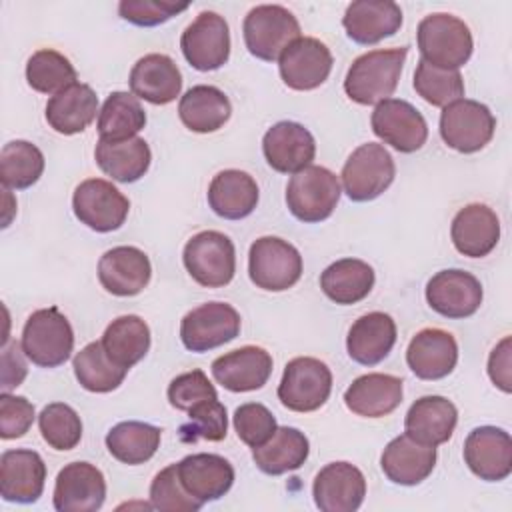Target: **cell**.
<instances>
[{
    "label": "cell",
    "instance_id": "obj_53",
    "mask_svg": "<svg viewBox=\"0 0 512 512\" xmlns=\"http://www.w3.org/2000/svg\"><path fill=\"white\" fill-rule=\"evenodd\" d=\"M512 340L510 336H504L496 348L490 352V358H488V376L490 380L494 382V386H498L502 392H512V372H510V366H512Z\"/></svg>",
    "mask_w": 512,
    "mask_h": 512
},
{
    "label": "cell",
    "instance_id": "obj_17",
    "mask_svg": "<svg viewBox=\"0 0 512 512\" xmlns=\"http://www.w3.org/2000/svg\"><path fill=\"white\" fill-rule=\"evenodd\" d=\"M106 498L104 474L90 462L66 464L54 484V508L58 512H96Z\"/></svg>",
    "mask_w": 512,
    "mask_h": 512
},
{
    "label": "cell",
    "instance_id": "obj_54",
    "mask_svg": "<svg viewBox=\"0 0 512 512\" xmlns=\"http://www.w3.org/2000/svg\"><path fill=\"white\" fill-rule=\"evenodd\" d=\"M24 350L18 342H4L2 344V392H10L12 388L20 386L26 378V362Z\"/></svg>",
    "mask_w": 512,
    "mask_h": 512
},
{
    "label": "cell",
    "instance_id": "obj_35",
    "mask_svg": "<svg viewBox=\"0 0 512 512\" xmlns=\"http://www.w3.org/2000/svg\"><path fill=\"white\" fill-rule=\"evenodd\" d=\"M94 158L106 176L130 184L148 172L152 154L144 138L132 136L126 140H98Z\"/></svg>",
    "mask_w": 512,
    "mask_h": 512
},
{
    "label": "cell",
    "instance_id": "obj_19",
    "mask_svg": "<svg viewBox=\"0 0 512 512\" xmlns=\"http://www.w3.org/2000/svg\"><path fill=\"white\" fill-rule=\"evenodd\" d=\"M262 152L268 166L282 174H296L312 164L316 142L308 128L298 122L282 120L266 130Z\"/></svg>",
    "mask_w": 512,
    "mask_h": 512
},
{
    "label": "cell",
    "instance_id": "obj_39",
    "mask_svg": "<svg viewBox=\"0 0 512 512\" xmlns=\"http://www.w3.org/2000/svg\"><path fill=\"white\" fill-rule=\"evenodd\" d=\"M100 342L112 362L130 370L150 350V328L136 314L118 316L106 326Z\"/></svg>",
    "mask_w": 512,
    "mask_h": 512
},
{
    "label": "cell",
    "instance_id": "obj_34",
    "mask_svg": "<svg viewBox=\"0 0 512 512\" xmlns=\"http://www.w3.org/2000/svg\"><path fill=\"white\" fill-rule=\"evenodd\" d=\"M208 204L220 218H246L258 204V184L248 172L234 168L222 170L208 186Z\"/></svg>",
    "mask_w": 512,
    "mask_h": 512
},
{
    "label": "cell",
    "instance_id": "obj_3",
    "mask_svg": "<svg viewBox=\"0 0 512 512\" xmlns=\"http://www.w3.org/2000/svg\"><path fill=\"white\" fill-rule=\"evenodd\" d=\"M24 356L42 368L64 364L74 348V332L68 318L56 308H42L28 316L22 330Z\"/></svg>",
    "mask_w": 512,
    "mask_h": 512
},
{
    "label": "cell",
    "instance_id": "obj_11",
    "mask_svg": "<svg viewBox=\"0 0 512 512\" xmlns=\"http://www.w3.org/2000/svg\"><path fill=\"white\" fill-rule=\"evenodd\" d=\"M72 210L76 218L90 230L112 232L124 224L130 202L112 182L88 178L76 186Z\"/></svg>",
    "mask_w": 512,
    "mask_h": 512
},
{
    "label": "cell",
    "instance_id": "obj_49",
    "mask_svg": "<svg viewBox=\"0 0 512 512\" xmlns=\"http://www.w3.org/2000/svg\"><path fill=\"white\" fill-rule=\"evenodd\" d=\"M232 422L238 438L250 448H258L268 442L278 428L272 412L260 402H246L238 406Z\"/></svg>",
    "mask_w": 512,
    "mask_h": 512
},
{
    "label": "cell",
    "instance_id": "obj_38",
    "mask_svg": "<svg viewBox=\"0 0 512 512\" xmlns=\"http://www.w3.org/2000/svg\"><path fill=\"white\" fill-rule=\"evenodd\" d=\"M374 286V270L358 258H342L332 262L320 274L322 292L336 304H356L364 300Z\"/></svg>",
    "mask_w": 512,
    "mask_h": 512
},
{
    "label": "cell",
    "instance_id": "obj_13",
    "mask_svg": "<svg viewBox=\"0 0 512 512\" xmlns=\"http://www.w3.org/2000/svg\"><path fill=\"white\" fill-rule=\"evenodd\" d=\"M180 48L188 64L200 72L222 68L230 56V30L224 16L200 12L182 32Z\"/></svg>",
    "mask_w": 512,
    "mask_h": 512
},
{
    "label": "cell",
    "instance_id": "obj_46",
    "mask_svg": "<svg viewBox=\"0 0 512 512\" xmlns=\"http://www.w3.org/2000/svg\"><path fill=\"white\" fill-rule=\"evenodd\" d=\"M414 90L432 106H448L464 96V80L458 70H442L418 60L414 72Z\"/></svg>",
    "mask_w": 512,
    "mask_h": 512
},
{
    "label": "cell",
    "instance_id": "obj_37",
    "mask_svg": "<svg viewBox=\"0 0 512 512\" xmlns=\"http://www.w3.org/2000/svg\"><path fill=\"white\" fill-rule=\"evenodd\" d=\"M310 452V442L298 428L280 426L268 442L252 448L254 464L270 476H280L298 470Z\"/></svg>",
    "mask_w": 512,
    "mask_h": 512
},
{
    "label": "cell",
    "instance_id": "obj_48",
    "mask_svg": "<svg viewBox=\"0 0 512 512\" xmlns=\"http://www.w3.org/2000/svg\"><path fill=\"white\" fill-rule=\"evenodd\" d=\"M150 508L162 512H196L202 508V502L182 486L176 464H170L150 484Z\"/></svg>",
    "mask_w": 512,
    "mask_h": 512
},
{
    "label": "cell",
    "instance_id": "obj_30",
    "mask_svg": "<svg viewBox=\"0 0 512 512\" xmlns=\"http://www.w3.org/2000/svg\"><path fill=\"white\" fill-rule=\"evenodd\" d=\"M400 402L402 380L382 372L358 376L344 392L346 408L364 418L388 416L400 406Z\"/></svg>",
    "mask_w": 512,
    "mask_h": 512
},
{
    "label": "cell",
    "instance_id": "obj_24",
    "mask_svg": "<svg viewBox=\"0 0 512 512\" xmlns=\"http://www.w3.org/2000/svg\"><path fill=\"white\" fill-rule=\"evenodd\" d=\"M406 362L418 378L440 380L448 376L458 362L456 338L442 328H424L412 336Z\"/></svg>",
    "mask_w": 512,
    "mask_h": 512
},
{
    "label": "cell",
    "instance_id": "obj_52",
    "mask_svg": "<svg viewBox=\"0 0 512 512\" xmlns=\"http://www.w3.org/2000/svg\"><path fill=\"white\" fill-rule=\"evenodd\" d=\"M34 422V406L24 396L0 394V436L4 440L24 436Z\"/></svg>",
    "mask_w": 512,
    "mask_h": 512
},
{
    "label": "cell",
    "instance_id": "obj_36",
    "mask_svg": "<svg viewBox=\"0 0 512 512\" xmlns=\"http://www.w3.org/2000/svg\"><path fill=\"white\" fill-rule=\"evenodd\" d=\"M232 114L228 96L208 84H198L186 90L178 104V116L182 124L198 134H208L220 130Z\"/></svg>",
    "mask_w": 512,
    "mask_h": 512
},
{
    "label": "cell",
    "instance_id": "obj_29",
    "mask_svg": "<svg viewBox=\"0 0 512 512\" xmlns=\"http://www.w3.org/2000/svg\"><path fill=\"white\" fill-rule=\"evenodd\" d=\"M130 90L136 98L164 106L176 100L182 90V74L166 54H146L130 70Z\"/></svg>",
    "mask_w": 512,
    "mask_h": 512
},
{
    "label": "cell",
    "instance_id": "obj_5",
    "mask_svg": "<svg viewBox=\"0 0 512 512\" xmlns=\"http://www.w3.org/2000/svg\"><path fill=\"white\" fill-rule=\"evenodd\" d=\"M340 200V182L324 166H306L286 186V204L294 218L306 224L326 220Z\"/></svg>",
    "mask_w": 512,
    "mask_h": 512
},
{
    "label": "cell",
    "instance_id": "obj_14",
    "mask_svg": "<svg viewBox=\"0 0 512 512\" xmlns=\"http://www.w3.org/2000/svg\"><path fill=\"white\" fill-rule=\"evenodd\" d=\"M370 122L374 134L398 152L410 154L426 144L428 124L424 116L406 100L386 98L378 102Z\"/></svg>",
    "mask_w": 512,
    "mask_h": 512
},
{
    "label": "cell",
    "instance_id": "obj_16",
    "mask_svg": "<svg viewBox=\"0 0 512 512\" xmlns=\"http://www.w3.org/2000/svg\"><path fill=\"white\" fill-rule=\"evenodd\" d=\"M426 302L440 316L468 318L482 304V284L466 270H440L426 284Z\"/></svg>",
    "mask_w": 512,
    "mask_h": 512
},
{
    "label": "cell",
    "instance_id": "obj_6",
    "mask_svg": "<svg viewBox=\"0 0 512 512\" xmlns=\"http://www.w3.org/2000/svg\"><path fill=\"white\" fill-rule=\"evenodd\" d=\"M184 266L192 280L206 288H220L232 282L236 272V250L232 240L218 230L194 234L182 252Z\"/></svg>",
    "mask_w": 512,
    "mask_h": 512
},
{
    "label": "cell",
    "instance_id": "obj_9",
    "mask_svg": "<svg viewBox=\"0 0 512 512\" xmlns=\"http://www.w3.org/2000/svg\"><path fill=\"white\" fill-rule=\"evenodd\" d=\"M342 186L350 200L370 202L378 198L396 176L390 152L376 142L358 146L342 168Z\"/></svg>",
    "mask_w": 512,
    "mask_h": 512
},
{
    "label": "cell",
    "instance_id": "obj_1",
    "mask_svg": "<svg viewBox=\"0 0 512 512\" xmlns=\"http://www.w3.org/2000/svg\"><path fill=\"white\" fill-rule=\"evenodd\" d=\"M408 48L370 50L358 56L346 72L344 92L346 96L362 106L378 104L394 94Z\"/></svg>",
    "mask_w": 512,
    "mask_h": 512
},
{
    "label": "cell",
    "instance_id": "obj_26",
    "mask_svg": "<svg viewBox=\"0 0 512 512\" xmlns=\"http://www.w3.org/2000/svg\"><path fill=\"white\" fill-rule=\"evenodd\" d=\"M342 26L356 44H376L400 30L402 10L392 0H358L346 8Z\"/></svg>",
    "mask_w": 512,
    "mask_h": 512
},
{
    "label": "cell",
    "instance_id": "obj_8",
    "mask_svg": "<svg viewBox=\"0 0 512 512\" xmlns=\"http://www.w3.org/2000/svg\"><path fill=\"white\" fill-rule=\"evenodd\" d=\"M332 392L330 368L312 356L292 358L278 384V400L292 412H314Z\"/></svg>",
    "mask_w": 512,
    "mask_h": 512
},
{
    "label": "cell",
    "instance_id": "obj_51",
    "mask_svg": "<svg viewBox=\"0 0 512 512\" xmlns=\"http://www.w3.org/2000/svg\"><path fill=\"white\" fill-rule=\"evenodd\" d=\"M188 4L160 2V0H122L118 4V14L136 26H158L172 16L184 12Z\"/></svg>",
    "mask_w": 512,
    "mask_h": 512
},
{
    "label": "cell",
    "instance_id": "obj_45",
    "mask_svg": "<svg viewBox=\"0 0 512 512\" xmlns=\"http://www.w3.org/2000/svg\"><path fill=\"white\" fill-rule=\"evenodd\" d=\"M38 428L44 442L60 452L76 448L82 438V420L78 412L64 402L44 406L38 416Z\"/></svg>",
    "mask_w": 512,
    "mask_h": 512
},
{
    "label": "cell",
    "instance_id": "obj_50",
    "mask_svg": "<svg viewBox=\"0 0 512 512\" xmlns=\"http://www.w3.org/2000/svg\"><path fill=\"white\" fill-rule=\"evenodd\" d=\"M218 398L214 384L202 370H190L176 376L168 386V402L180 412H188L200 402Z\"/></svg>",
    "mask_w": 512,
    "mask_h": 512
},
{
    "label": "cell",
    "instance_id": "obj_18",
    "mask_svg": "<svg viewBox=\"0 0 512 512\" xmlns=\"http://www.w3.org/2000/svg\"><path fill=\"white\" fill-rule=\"evenodd\" d=\"M314 504L322 512H354L366 496V478L350 462H330L314 478Z\"/></svg>",
    "mask_w": 512,
    "mask_h": 512
},
{
    "label": "cell",
    "instance_id": "obj_10",
    "mask_svg": "<svg viewBox=\"0 0 512 512\" xmlns=\"http://www.w3.org/2000/svg\"><path fill=\"white\" fill-rule=\"evenodd\" d=\"M496 118L490 108L478 100L460 98L444 106L440 114L442 140L462 152L472 154L482 150L494 136Z\"/></svg>",
    "mask_w": 512,
    "mask_h": 512
},
{
    "label": "cell",
    "instance_id": "obj_43",
    "mask_svg": "<svg viewBox=\"0 0 512 512\" xmlns=\"http://www.w3.org/2000/svg\"><path fill=\"white\" fill-rule=\"evenodd\" d=\"M44 154L28 140H12L0 152V176L6 188L24 190L40 180Z\"/></svg>",
    "mask_w": 512,
    "mask_h": 512
},
{
    "label": "cell",
    "instance_id": "obj_4",
    "mask_svg": "<svg viewBox=\"0 0 512 512\" xmlns=\"http://www.w3.org/2000/svg\"><path fill=\"white\" fill-rule=\"evenodd\" d=\"M242 32L252 56L264 62H274L294 40L300 38V24L288 8L278 4H260L246 14Z\"/></svg>",
    "mask_w": 512,
    "mask_h": 512
},
{
    "label": "cell",
    "instance_id": "obj_44",
    "mask_svg": "<svg viewBox=\"0 0 512 512\" xmlns=\"http://www.w3.org/2000/svg\"><path fill=\"white\" fill-rule=\"evenodd\" d=\"M26 80L36 92L58 94L76 82V70L64 54L52 48H42L28 58Z\"/></svg>",
    "mask_w": 512,
    "mask_h": 512
},
{
    "label": "cell",
    "instance_id": "obj_25",
    "mask_svg": "<svg viewBox=\"0 0 512 512\" xmlns=\"http://www.w3.org/2000/svg\"><path fill=\"white\" fill-rule=\"evenodd\" d=\"M436 464V446H426L410 438L406 432L390 440L380 456L384 476L400 486H416L424 482Z\"/></svg>",
    "mask_w": 512,
    "mask_h": 512
},
{
    "label": "cell",
    "instance_id": "obj_27",
    "mask_svg": "<svg viewBox=\"0 0 512 512\" xmlns=\"http://www.w3.org/2000/svg\"><path fill=\"white\" fill-rule=\"evenodd\" d=\"M450 238L454 248L468 258L488 256L500 240V220L486 204H468L452 220Z\"/></svg>",
    "mask_w": 512,
    "mask_h": 512
},
{
    "label": "cell",
    "instance_id": "obj_23",
    "mask_svg": "<svg viewBox=\"0 0 512 512\" xmlns=\"http://www.w3.org/2000/svg\"><path fill=\"white\" fill-rule=\"evenodd\" d=\"M210 370L222 388L230 392H252L268 382L272 356L260 346H242L218 356Z\"/></svg>",
    "mask_w": 512,
    "mask_h": 512
},
{
    "label": "cell",
    "instance_id": "obj_12",
    "mask_svg": "<svg viewBox=\"0 0 512 512\" xmlns=\"http://www.w3.org/2000/svg\"><path fill=\"white\" fill-rule=\"evenodd\" d=\"M240 334V314L226 302L192 308L180 322V340L190 352L214 350Z\"/></svg>",
    "mask_w": 512,
    "mask_h": 512
},
{
    "label": "cell",
    "instance_id": "obj_40",
    "mask_svg": "<svg viewBox=\"0 0 512 512\" xmlns=\"http://www.w3.org/2000/svg\"><path fill=\"white\" fill-rule=\"evenodd\" d=\"M160 436L162 430L152 424L126 420L108 430L106 448L118 462L136 466L148 462L156 454L160 446Z\"/></svg>",
    "mask_w": 512,
    "mask_h": 512
},
{
    "label": "cell",
    "instance_id": "obj_42",
    "mask_svg": "<svg viewBox=\"0 0 512 512\" xmlns=\"http://www.w3.org/2000/svg\"><path fill=\"white\" fill-rule=\"evenodd\" d=\"M146 126V112L140 100L128 92H112L98 112L100 140H126Z\"/></svg>",
    "mask_w": 512,
    "mask_h": 512
},
{
    "label": "cell",
    "instance_id": "obj_2",
    "mask_svg": "<svg viewBox=\"0 0 512 512\" xmlns=\"http://www.w3.org/2000/svg\"><path fill=\"white\" fill-rule=\"evenodd\" d=\"M416 38L422 54L420 60L442 70H458L464 66L474 48L468 24L446 12L422 18Z\"/></svg>",
    "mask_w": 512,
    "mask_h": 512
},
{
    "label": "cell",
    "instance_id": "obj_32",
    "mask_svg": "<svg viewBox=\"0 0 512 512\" xmlns=\"http://www.w3.org/2000/svg\"><path fill=\"white\" fill-rule=\"evenodd\" d=\"M396 344V324L390 314L368 312L360 316L348 330V356L362 364L374 366L382 362Z\"/></svg>",
    "mask_w": 512,
    "mask_h": 512
},
{
    "label": "cell",
    "instance_id": "obj_20",
    "mask_svg": "<svg viewBox=\"0 0 512 512\" xmlns=\"http://www.w3.org/2000/svg\"><path fill=\"white\" fill-rule=\"evenodd\" d=\"M464 462L486 482H500L512 472V438L496 426L474 428L464 442Z\"/></svg>",
    "mask_w": 512,
    "mask_h": 512
},
{
    "label": "cell",
    "instance_id": "obj_47",
    "mask_svg": "<svg viewBox=\"0 0 512 512\" xmlns=\"http://www.w3.org/2000/svg\"><path fill=\"white\" fill-rule=\"evenodd\" d=\"M228 416L226 406L214 400H206L188 410V422H184L178 430V436L186 444H196L198 440L220 442L226 438Z\"/></svg>",
    "mask_w": 512,
    "mask_h": 512
},
{
    "label": "cell",
    "instance_id": "obj_15",
    "mask_svg": "<svg viewBox=\"0 0 512 512\" xmlns=\"http://www.w3.org/2000/svg\"><path fill=\"white\" fill-rule=\"evenodd\" d=\"M332 62V54L324 42L312 36H300L280 54L278 70L288 88L304 92L328 80Z\"/></svg>",
    "mask_w": 512,
    "mask_h": 512
},
{
    "label": "cell",
    "instance_id": "obj_21",
    "mask_svg": "<svg viewBox=\"0 0 512 512\" xmlns=\"http://www.w3.org/2000/svg\"><path fill=\"white\" fill-rule=\"evenodd\" d=\"M46 464L34 450H6L0 456V494L6 502L32 504L44 492Z\"/></svg>",
    "mask_w": 512,
    "mask_h": 512
},
{
    "label": "cell",
    "instance_id": "obj_33",
    "mask_svg": "<svg viewBox=\"0 0 512 512\" xmlns=\"http://www.w3.org/2000/svg\"><path fill=\"white\" fill-rule=\"evenodd\" d=\"M98 96L82 82H74L68 88L54 94L46 104V122L58 134L72 136L84 132L96 118Z\"/></svg>",
    "mask_w": 512,
    "mask_h": 512
},
{
    "label": "cell",
    "instance_id": "obj_22",
    "mask_svg": "<svg viewBox=\"0 0 512 512\" xmlns=\"http://www.w3.org/2000/svg\"><path fill=\"white\" fill-rule=\"evenodd\" d=\"M152 276L148 256L136 246H116L102 254L98 262V280L114 296L140 294Z\"/></svg>",
    "mask_w": 512,
    "mask_h": 512
},
{
    "label": "cell",
    "instance_id": "obj_7",
    "mask_svg": "<svg viewBox=\"0 0 512 512\" xmlns=\"http://www.w3.org/2000/svg\"><path fill=\"white\" fill-rule=\"evenodd\" d=\"M248 274L256 288L284 292L300 280L302 256L290 242L276 236H262L250 246Z\"/></svg>",
    "mask_w": 512,
    "mask_h": 512
},
{
    "label": "cell",
    "instance_id": "obj_28",
    "mask_svg": "<svg viewBox=\"0 0 512 512\" xmlns=\"http://www.w3.org/2000/svg\"><path fill=\"white\" fill-rule=\"evenodd\" d=\"M182 486L202 504L222 498L234 484L232 464L218 454H190L176 464Z\"/></svg>",
    "mask_w": 512,
    "mask_h": 512
},
{
    "label": "cell",
    "instance_id": "obj_41",
    "mask_svg": "<svg viewBox=\"0 0 512 512\" xmlns=\"http://www.w3.org/2000/svg\"><path fill=\"white\" fill-rule=\"evenodd\" d=\"M72 368H74V374H76V380L80 382V386L84 390L96 392V394L116 390L128 374L126 368H122L110 360V356L106 354L100 340L86 344L74 356Z\"/></svg>",
    "mask_w": 512,
    "mask_h": 512
},
{
    "label": "cell",
    "instance_id": "obj_31",
    "mask_svg": "<svg viewBox=\"0 0 512 512\" xmlns=\"http://www.w3.org/2000/svg\"><path fill=\"white\" fill-rule=\"evenodd\" d=\"M458 422L456 406L444 396H422L406 412L404 430L410 438L426 446L450 440Z\"/></svg>",
    "mask_w": 512,
    "mask_h": 512
}]
</instances>
